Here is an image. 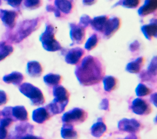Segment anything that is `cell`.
I'll return each instance as SVG.
<instances>
[{
    "instance_id": "6da1fadb",
    "label": "cell",
    "mask_w": 157,
    "mask_h": 139,
    "mask_svg": "<svg viewBox=\"0 0 157 139\" xmlns=\"http://www.w3.org/2000/svg\"><path fill=\"white\" fill-rule=\"evenodd\" d=\"M75 75L80 85L85 86L95 85L104 77V67L96 57L85 56L75 69Z\"/></svg>"
},
{
    "instance_id": "7a4b0ae2",
    "label": "cell",
    "mask_w": 157,
    "mask_h": 139,
    "mask_svg": "<svg viewBox=\"0 0 157 139\" xmlns=\"http://www.w3.org/2000/svg\"><path fill=\"white\" fill-rule=\"evenodd\" d=\"M40 23V18L24 20L17 25L13 31L8 34L7 39L12 42L19 43L36 31Z\"/></svg>"
},
{
    "instance_id": "3957f363",
    "label": "cell",
    "mask_w": 157,
    "mask_h": 139,
    "mask_svg": "<svg viewBox=\"0 0 157 139\" xmlns=\"http://www.w3.org/2000/svg\"><path fill=\"white\" fill-rule=\"evenodd\" d=\"M56 29L51 24H47L44 32L39 37L43 48L48 51H56L62 49L60 43L55 39Z\"/></svg>"
},
{
    "instance_id": "277c9868",
    "label": "cell",
    "mask_w": 157,
    "mask_h": 139,
    "mask_svg": "<svg viewBox=\"0 0 157 139\" xmlns=\"http://www.w3.org/2000/svg\"><path fill=\"white\" fill-rule=\"evenodd\" d=\"M19 91L30 99L33 105L39 106L45 102V98L41 90L29 83H22L19 86Z\"/></svg>"
},
{
    "instance_id": "5b68a950",
    "label": "cell",
    "mask_w": 157,
    "mask_h": 139,
    "mask_svg": "<svg viewBox=\"0 0 157 139\" xmlns=\"http://www.w3.org/2000/svg\"><path fill=\"white\" fill-rule=\"evenodd\" d=\"M88 117V113L80 108H74L73 109L64 113L61 117L63 123L71 124H78L83 122Z\"/></svg>"
},
{
    "instance_id": "8992f818",
    "label": "cell",
    "mask_w": 157,
    "mask_h": 139,
    "mask_svg": "<svg viewBox=\"0 0 157 139\" xmlns=\"http://www.w3.org/2000/svg\"><path fill=\"white\" fill-rule=\"evenodd\" d=\"M118 129L120 131L135 133L142 128L141 123L136 119L123 118L118 121Z\"/></svg>"
},
{
    "instance_id": "52a82bcc",
    "label": "cell",
    "mask_w": 157,
    "mask_h": 139,
    "mask_svg": "<svg viewBox=\"0 0 157 139\" xmlns=\"http://www.w3.org/2000/svg\"><path fill=\"white\" fill-rule=\"evenodd\" d=\"M132 111L138 115H147L151 112L152 108L150 103L142 98L134 99L131 105Z\"/></svg>"
},
{
    "instance_id": "ba28073f",
    "label": "cell",
    "mask_w": 157,
    "mask_h": 139,
    "mask_svg": "<svg viewBox=\"0 0 157 139\" xmlns=\"http://www.w3.org/2000/svg\"><path fill=\"white\" fill-rule=\"evenodd\" d=\"M34 126L26 122H21L18 124L15 127L14 131L12 132L9 135L8 139H20L22 137L33 133Z\"/></svg>"
},
{
    "instance_id": "9c48e42d",
    "label": "cell",
    "mask_w": 157,
    "mask_h": 139,
    "mask_svg": "<svg viewBox=\"0 0 157 139\" xmlns=\"http://www.w3.org/2000/svg\"><path fill=\"white\" fill-rule=\"evenodd\" d=\"M69 35L72 43L82 44L85 39V29L75 23H71Z\"/></svg>"
},
{
    "instance_id": "30bf717a",
    "label": "cell",
    "mask_w": 157,
    "mask_h": 139,
    "mask_svg": "<svg viewBox=\"0 0 157 139\" xmlns=\"http://www.w3.org/2000/svg\"><path fill=\"white\" fill-rule=\"evenodd\" d=\"M18 13L15 10L0 9V18L4 24L8 28L13 29L16 23Z\"/></svg>"
},
{
    "instance_id": "8fae6325",
    "label": "cell",
    "mask_w": 157,
    "mask_h": 139,
    "mask_svg": "<svg viewBox=\"0 0 157 139\" xmlns=\"http://www.w3.org/2000/svg\"><path fill=\"white\" fill-rule=\"evenodd\" d=\"M121 26V20L116 17L109 18L105 26L103 34L104 37L109 39L120 28Z\"/></svg>"
},
{
    "instance_id": "7c38bea8",
    "label": "cell",
    "mask_w": 157,
    "mask_h": 139,
    "mask_svg": "<svg viewBox=\"0 0 157 139\" xmlns=\"http://www.w3.org/2000/svg\"><path fill=\"white\" fill-rule=\"evenodd\" d=\"M85 54V50L80 47H75L69 50L66 56L65 61L69 64L76 65Z\"/></svg>"
},
{
    "instance_id": "4fadbf2b",
    "label": "cell",
    "mask_w": 157,
    "mask_h": 139,
    "mask_svg": "<svg viewBox=\"0 0 157 139\" xmlns=\"http://www.w3.org/2000/svg\"><path fill=\"white\" fill-rule=\"evenodd\" d=\"M52 116L45 107H40L33 111L32 118L34 122L38 124H43L49 119Z\"/></svg>"
},
{
    "instance_id": "5bb4252c",
    "label": "cell",
    "mask_w": 157,
    "mask_h": 139,
    "mask_svg": "<svg viewBox=\"0 0 157 139\" xmlns=\"http://www.w3.org/2000/svg\"><path fill=\"white\" fill-rule=\"evenodd\" d=\"M157 0H145L144 4L138 9V14L140 17H145L156 10Z\"/></svg>"
},
{
    "instance_id": "9a60e30c",
    "label": "cell",
    "mask_w": 157,
    "mask_h": 139,
    "mask_svg": "<svg viewBox=\"0 0 157 139\" xmlns=\"http://www.w3.org/2000/svg\"><path fill=\"white\" fill-rule=\"evenodd\" d=\"M141 31L148 40H151L153 37H156L157 36L156 20L152 19L149 24L143 25L141 27Z\"/></svg>"
},
{
    "instance_id": "2e32d148",
    "label": "cell",
    "mask_w": 157,
    "mask_h": 139,
    "mask_svg": "<svg viewBox=\"0 0 157 139\" xmlns=\"http://www.w3.org/2000/svg\"><path fill=\"white\" fill-rule=\"evenodd\" d=\"M68 102L59 101L53 99L52 102L47 105L45 107L48 110L50 114L53 116L57 114L61 113L65 109Z\"/></svg>"
},
{
    "instance_id": "e0dca14e",
    "label": "cell",
    "mask_w": 157,
    "mask_h": 139,
    "mask_svg": "<svg viewBox=\"0 0 157 139\" xmlns=\"http://www.w3.org/2000/svg\"><path fill=\"white\" fill-rule=\"evenodd\" d=\"M109 18L107 15L96 17L91 19L90 25L93 30L102 33Z\"/></svg>"
},
{
    "instance_id": "ac0fdd59",
    "label": "cell",
    "mask_w": 157,
    "mask_h": 139,
    "mask_svg": "<svg viewBox=\"0 0 157 139\" xmlns=\"http://www.w3.org/2000/svg\"><path fill=\"white\" fill-rule=\"evenodd\" d=\"M53 95L55 100L69 102V93L67 90L61 85H59L53 87Z\"/></svg>"
},
{
    "instance_id": "d6986e66",
    "label": "cell",
    "mask_w": 157,
    "mask_h": 139,
    "mask_svg": "<svg viewBox=\"0 0 157 139\" xmlns=\"http://www.w3.org/2000/svg\"><path fill=\"white\" fill-rule=\"evenodd\" d=\"M61 135L64 139H77L78 137L74 125L66 123H63L61 129Z\"/></svg>"
},
{
    "instance_id": "ffe728a7",
    "label": "cell",
    "mask_w": 157,
    "mask_h": 139,
    "mask_svg": "<svg viewBox=\"0 0 157 139\" xmlns=\"http://www.w3.org/2000/svg\"><path fill=\"white\" fill-rule=\"evenodd\" d=\"M26 70L28 75L31 77H39L42 75L43 69L39 62L31 61L27 63Z\"/></svg>"
},
{
    "instance_id": "44dd1931",
    "label": "cell",
    "mask_w": 157,
    "mask_h": 139,
    "mask_svg": "<svg viewBox=\"0 0 157 139\" xmlns=\"http://www.w3.org/2000/svg\"><path fill=\"white\" fill-rule=\"evenodd\" d=\"M54 6L64 14H70L73 10V3L71 0H55Z\"/></svg>"
},
{
    "instance_id": "7402d4cb",
    "label": "cell",
    "mask_w": 157,
    "mask_h": 139,
    "mask_svg": "<svg viewBox=\"0 0 157 139\" xmlns=\"http://www.w3.org/2000/svg\"><path fill=\"white\" fill-rule=\"evenodd\" d=\"M24 79L23 74L19 72H12V73L6 75L3 77L2 80L6 83H11L18 86L21 84Z\"/></svg>"
},
{
    "instance_id": "603a6c76",
    "label": "cell",
    "mask_w": 157,
    "mask_h": 139,
    "mask_svg": "<svg viewBox=\"0 0 157 139\" xmlns=\"http://www.w3.org/2000/svg\"><path fill=\"white\" fill-rule=\"evenodd\" d=\"M144 64V58L142 56L138 57L135 60L128 63L126 70L131 73H139Z\"/></svg>"
},
{
    "instance_id": "cb8c5ba5",
    "label": "cell",
    "mask_w": 157,
    "mask_h": 139,
    "mask_svg": "<svg viewBox=\"0 0 157 139\" xmlns=\"http://www.w3.org/2000/svg\"><path fill=\"white\" fill-rule=\"evenodd\" d=\"M12 115L15 119L20 121H26L28 119V112L24 106L18 105L12 107Z\"/></svg>"
},
{
    "instance_id": "d4e9b609",
    "label": "cell",
    "mask_w": 157,
    "mask_h": 139,
    "mask_svg": "<svg viewBox=\"0 0 157 139\" xmlns=\"http://www.w3.org/2000/svg\"><path fill=\"white\" fill-rule=\"evenodd\" d=\"M101 118L98 119V121L93 124L91 127V135L96 138L101 137L107 130V127L105 123L100 120Z\"/></svg>"
},
{
    "instance_id": "484cf974",
    "label": "cell",
    "mask_w": 157,
    "mask_h": 139,
    "mask_svg": "<svg viewBox=\"0 0 157 139\" xmlns=\"http://www.w3.org/2000/svg\"><path fill=\"white\" fill-rule=\"evenodd\" d=\"M44 83L48 86H55L59 85L62 80V77L58 74L50 73L44 77Z\"/></svg>"
},
{
    "instance_id": "4316f807",
    "label": "cell",
    "mask_w": 157,
    "mask_h": 139,
    "mask_svg": "<svg viewBox=\"0 0 157 139\" xmlns=\"http://www.w3.org/2000/svg\"><path fill=\"white\" fill-rule=\"evenodd\" d=\"M104 89L106 92H111L114 90L117 86V80L113 76H105L102 79Z\"/></svg>"
},
{
    "instance_id": "83f0119b",
    "label": "cell",
    "mask_w": 157,
    "mask_h": 139,
    "mask_svg": "<svg viewBox=\"0 0 157 139\" xmlns=\"http://www.w3.org/2000/svg\"><path fill=\"white\" fill-rule=\"evenodd\" d=\"M13 51V48L12 45L6 44L4 41L0 42V61L10 55Z\"/></svg>"
},
{
    "instance_id": "f1b7e54d",
    "label": "cell",
    "mask_w": 157,
    "mask_h": 139,
    "mask_svg": "<svg viewBox=\"0 0 157 139\" xmlns=\"http://www.w3.org/2000/svg\"><path fill=\"white\" fill-rule=\"evenodd\" d=\"M140 2V0H120L115 6L120 5L128 9H136L139 6Z\"/></svg>"
},
{
    "instance_id": "f546056e",
    "label": "cell",
    "mask_w": 157,
    "mask_h": 139,
    "mask_svg": "<svg viewBox=\"0 0 157 139\" xmlns=\"http://www.w3.org/2000/svg\"><path fill=\"white\" fill-rule=\"evenodd\" d=\"M99 42V37L96 34H93L91 35L87 40L85 45V48L88 50L90 51L94 49L98 45Z\"/></svg>"
},
{
    "instance_id": "4dcf8cb0",
    "label": "cell",
    "mask_w": 157,
    "mask_h": 139,
    "mask_svg": "<svg viewBox=\"0 0 157 139\" xmlns=\"http://www.w3.org/2000/svg\"><path fill=\"white\" fill-rule=\"evenodd\" d=\"M152 90L143 83H139L136 88V94L138 97H144L151 93Z\"/></svg>"
},
{
    "instance_id": "1f68e13d",
    "label": "cell",
    "mask_w": 157,
    "mask_h": 139,
    "mask_svg": "<svg viewBox=\"0 0 157 139\" xmlns=\"http://www.w3.org/2000/svg\"><path fill=\"white\" fill-rule=\"evenodd\" d=\"M42 0H24V6L28 9L34 10L42 6Z\"/></svg>"
},
{
    "instance_id": "d6a6232c",
    "label": "cell",
    "mask_w": 157,
    "mask_h": 139,
    "mask_svg": "<svg viewBox=\"0 0 157 139\" xmlns=\"http://www.w3.org/2000/svg\"><path fill=\"white\" fill-rule=\"evenodd\" d=\"M146 72L151 76L156 78L157 65H156V56L153 57V58L151 59Z\"/></svg>"
},
{
    "instance_id": "836d02e7",
    "label": "cell",
    "mask_w": 157,
    "mask_h": 139,
    "mask_svg": "<svg viewBox=\"0 0 157 139\" xmlns=\"http://www.w3.org/2000/svg\"><path fill=\"white\" fill-rule=\"evenodd\" d=\"M91 18H90V16L85 14L83 15L80 17L78 25L85 29L89 26V25L91 23Z\"/></svg>"
},
{
    "instance_id": "e575fe53",
    "label": "cell",
    "mask_w": 157,
    "mask_h": 139,
    "mask_svg": "<svg viewBox=\"0 0 157 139\" xmlns=\"http://www.w3.org/2000/svg\"><path fill=\"white\" fill-rule=\"evenodd\" d=\"M12 107H6L4 108V109L1 111V113L2 116L6 117V118H12Z\"/></svg>"
},
{
    "instance_id": "d590c367",
    "label": "cell",
    "mask_w": 157,
    "mask_h": 139,
    "mask_svg": "<svg viewBox=\"0 0 157 139\" xmlns=\"http://www.w3.org/2000/svg\"><path fill=\"white\" fill-rule=\"evenodd\" d=\"M13 121V118L4 117V118H2L0 119V126L6 128L9 126L12 123Z\"/></svg>"
},
{
    "instance_id": "8d00e7d4",
    "label": "cell",
    "mask_w": 157,
    "mask_h": 139,
    "mask_svg": "<svg viewBox=\"0 0 157 139\" xmlns=\"http://www.w3.org/2000/svg\"><path fill=\"white\" fill-rule=\"evenodd\" d=\"M46 9L48 12H53L55 13V15L56 17H61V12L54 6H52V5H48L46 7Z\"/></svg>"
},
{
    "instance_id": "74e56055",
    "label": "cell",
    "mask_w": 157,
    "mask_h": 139,
    "mask_svg": "<svg viewBox=\"0 0 157 139\" xmlns=\"http://www.w3.org/2000/svg\"><path fill=\"white\" fill-rule=\"evenodd\" d=\"M7 4L13 8H19L23 0H5Z\"/></svg>"
},
{
    "instance_id": "f35d334b",
    "label": "cell",
    "mask_w": 157,
    "mask_h": 139,
    "mask_svg": "<svg viewBox=\"0 0 157 139\" xmlns=\"http://www.w3.org/2000/svg\"><path fill=\"white\" fill-rule=\"evenodd\" d=\"M99 108L101 110H104L106 111L109 110V100L107 99H103L99 104Z\"/></svg>"
},
{
    "instance_id": "ab89813d",
    "label": "cell",
    "mask_w": 157,
    "mask_h": 139,
    "mask_svg": "<svg viewBox=\"0 0 157 139\" xmlns=\"http://www.w3.org/2000/svg\"><path fill=\"white\" fill-rule=\"evenodd\" d=\"M140 48V43L137 40L134 41L129 45V50L131 52H134L137 51Z\"/></svg>"
},
{
    "instance_id": "60d3db41",
    "label": "cell",
    "mask_w": 157,
    "mask_h": 139,
    "mask_svg": "<svg viewBox=\"0 0 157 139\" xmlns=\"http://www.w3.org/2000/svg\"><path fill=\"white\" fill-rule=\"evenodd\" d=\"M7 97L6 93L0 90V105H4L7 102Z\"/></svg>"
},
{
    "instance_id": "b9f144b4",
    "label": "cell",
    "mask_w": 157,
    "mask_h": 139,
    "mask_svg": "<svg viewBox=\"0 0 157 139\" xmlns=\"http://www.w3.org/2000/svg\"><path fill=\"white\" fill-rule=\"evenodd\" d=\"M7 135V131L6 129L0 126V139H6Z\"/></svg>"
},
{
    "instance_id": "7bdbcfd3",
    "label": "cell",
    "mask_w": 157,
    "mask_h": 139,
    "mask_svg": "<svg viewBox=\"0 0 157 139\" xmlns=\"http://www.w3.org/2000/svg\"><path fill=\"white\" fill-rule=\"evenodd\" d=\"M20 139H44V138L41 137L35 136L33 135V133H29L22 137Z\"/></svg>"
},
{
    "instance_id": "ee69618b",
    "label": "cell",
    "mask_w": 157,
    "mask_h": 139,
    "mask_svg": "<svg viewBox=\"0 0 157 139\" xmlns=\"http://www.w3.org/2000/svg\"><path fill=\"white\" fill-rule=\"evenodd\" d=\"M97 0H83V4L85 6H91L96 2Z\"/></svg>"
},
{
    "instance_id": "f6af8a7d",
    "label": "cell",
    "mask_w": 157,
    "mask_h": 139,
    "mask_svg": "<svg viewBox=\"0 0 157 139\" xmlns=\"http://www.w3.org/2000/svg\"><path fill=\"white\" fill-rule=\"evenodd\" d=\"M118 139H139V138L135 133H131V134L127 135L124 138H118Z\"/></svg>"
},
{
    "instance_id": "bcb514c9",
    "label": "cell",
    "mask_w": 157,
    "mask_h": 139,
    "mask_svg": "<svg viewBox=\"0 0 157 139\" xmlns=\"http://www.w3.org/2000/svg\"><path fill=\"white\" fill-rule=\"evenodd\" d=\"M150 100L155 105V106H156V92H155L154 94H152L151 95Z\"/></svg>"
},
{
    "instance_id": "7dc6e473",
    "label": "cell",
    "mask_w": 157,
    "mask_h": 139,
    "mask_svg": "<svg viewBox=\"0 0 157 139\" xmlns=\"http://www.w3.org/2000/svg\"><path fill=\"white\" fill-rule=\"evenodd\" d=\"M1 0H0V6H1Z\"/></svg>"
},
{
    "instance_id": "c3c4849f",
    "label": "cell",
    "mask_w": 157,
    "mask_h": 139,
    "mask_svg": "<svg viewBox=\"0 0 157 139\" xmlns=\"http://www.w3.org/2000/svg\"><path fill=\"white\" fill-rule=\"evenodd\" d=\"M0 116H1V113H0Z\"/></svg>"
}]
</instances>
